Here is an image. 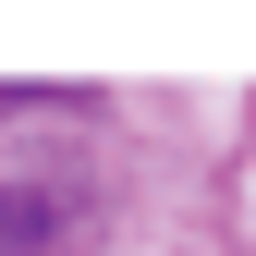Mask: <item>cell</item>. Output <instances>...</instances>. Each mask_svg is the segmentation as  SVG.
Masks as SVG:
<instances>
[{
    "label": "cell",
    "instance_id": "cell-1",
    "mask_svg": "<svg viewBox=\"0 0 256 256\" xmlns=\"http://www.w3.org/2000/svg\"><path fill=\"white\" fill-rule=\"evenodd\" d=\"M61 232V196H0V244H49Z\"/></svg>",
    "mask_w": 256,
    "mask_h": 256
}]
</instances>
